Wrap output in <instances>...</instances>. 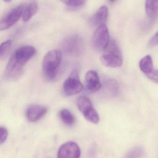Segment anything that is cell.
I'll return each instance as SVG.
<instances>
[{
  "label": "cell",
  "instance_id": "1",
  "mask_svg": "<svg viewBox=\"0 0 158 158\" xmlns=\"http://www.w3.org/2000/svg\"><path fill=\"white\" fill-rule=\"evenodd\" d=\"M62 59V52L59 50H52L45 55L42 68L44 75L46 79L53 80L56 77Z\"/></svg>",
  "mask_w": 158,
  "mask_h": 158
},
{
  "label": "cell",
  "instance_id": "2",
  "mask_svg": "<svg viewBox=\"0 0 158 158\" xmlns=\"http://www.w3.org/2000/svg\"><path fill=\"white\" fill-rule=\"evenodd\" d=\"M102 52L100 60L104 66L110 68H118L122 65V55L114 40L110 41L107 46Z\"/></svg>",
  "mask_w": 158,
  "mask_h": 158
},
{
  "label": "cell",
  "instance_id": "3",
  "mask_svg": "<svg viewBox=\"0 0 158 158\" xmlns=\"http://www.w3.org/2000/svg\"><path fill=\"white\" fill-rule=\"evenodd\" d=\"M109 31L106 25H102L96 30L92 38V45L98 52H103L109 43Z\"/></svg>",
  "mask_w": 158,
  "mask_h": 158
},
{
  "label": "cell",
  "instance_id": "4",
  "mask_svg": "<svg viewBox=\"0 0 158 158\" xmlns=\"http://www.w3.org/2000/svg\"><path fill=\"white\" fill-rule=\"evenodd\" d=\"M83 86L80 81L78 72L75 70L64 83L63 90L64 93L68 96L74 95L80 93L82 90Z\"/></svg>",
  "mask_w": 158,
  "mask_h": 158
},
{
  "label": "cell",
  "instance_id": "5",
  "mask_svg": "<svg viewBox=\"0 0 158 158\" xmlns=\"http://www.w3.org/2000/svg\"><path fill=\"white\" fill-rule=\"evenodd\" d=\"M81 151L78 145L73 141H69L61 146L58 153V158H80Z\"/></svg>",
  "mask_w": 158,
  "mask_h": 158
},
{
  "label": "cell",
  "instance_id": "6",
  "mask_svg": "<svg viewBox=\"0 0 158 158\" xmlns=\"http://www.w3.org/2000/svg\"><path fill=\"white\" fill-rule=\"evenodd\" d=\"M25 65L18 61L14 56L9 59L5 70L4 76L8 80H15L22 74Z\"/></svg>",
  "mask_w": 158,
  "mask_h": 158
},
{
  "label": "cell",
  "instance_id": "7",
  "mask_svg": "<svg viewBox=\"0 0 158 158\" xmlns=\"http://www.w3.org/2000/svg\"><path fill=\"white\" fill-rule=\"evenodd\" d=\"M24 6L20 5L10 11L0 21V31L5 30L16 23L22 15Z\"/></svg>",
  "mask_w": 158,
  "mask_h": 158
},
{
  "label": "cell",
  "instance_id": "8",
  "mask_svg": "<svg viewBox=\"0 0 158 158\" xmlns=\"http://www.w3.org/2000/svg\"><path fill=\"white\" fill-rule=\"evenodd\" d=\"M82 42L78 36H73L67 38L63 42L64 51L71 55L79 54L83 49Z\"/></svg>",
  "mask_w": 158,
  "mask_h": 158
},
{
  "label": "cell",
  "instance_id": "9",
  "mask_svg": "<svg viewBox=\"0 0 158 158\" xmlns=\"http://www.w3.org/2000/svg\"><path fill=\"white\" fill-rule=\"evenodd\" d=\"M85 87L90 93H94L102 86L98 73L94 70L87 71L85 75Z\"/></svg>",
  "mask_w": 158,
  "mask_h": 158
},
{
  "label": "cell",
  "instance_id": "10",
  "mask_svg": "<svg viewBox=\"0 0 158 158\" xmlns=\"http://www.w3.org/2000/svg\"><path fill=\"white\" fill-rule=\"evenodd\" d=\"M36 52V49L33 46L26 45L18 48L13 55L18 61L25 65L34 56Z\"/></svg>",
  "mask_w": 158,
  "mask_h": 158
},
{
  "label": "cell",
  "instance_id": "11",
  "mask_svg": "<svg viewBox=\"0 0 158 158\" xmlns=\"http://www.w3.org/2000/svg\"><path fill=\"white\" fill-rule=\"evenodd\" d=\"M48 111L46 107L40 105L30 106L26 111L27 118L31 122H35L41 119Z\"/></svg>",
  "mask_w": 158,
  "mask_h": 158
},
{
  "label": "cell",
  "instance_id": "12",
  "mask_svg": "<svg viewBox=\"0 0 158 158\" xmlns=\"http://www.w3.org/2000/svg\"><path fill=\"white\" fill-rule=\"evenodd\" d=\"M108 15V11L106 6H101L93 16L91 20L92 24L97 27L102 25H106Z\"/></svg>",
  "mask_w": 158,
  "mask_h": 158
},
{
  "label": "cell",
  "instance_id": "13",
  "mask_svg": "<svg viewBox=\"0 0 158 158\" xmlns=\"http://www.w3.org/2000/svg\"><path fill=\"white\" fill-rule=\"evenodd\" d=\"M139 67L141 71L145 74H149L154 70V64L152 57L150 55L143 57L139 63Z\"/></svg>",
  "mask_w": 158,
  "mask_h": 158
},
{
  "label": "cell",
  "instance_id": "14",
  "mask_svg": "<svg viewBox=\"0 0 158 158\" xmlns=\"http://www.w3.org/2000/svg\"><path fill=\"white\" fill-rule=\"evenodd\" d=\"M38 9V4L35 1L29 4L24 9L22 13V18L25 22L28 21L37 12Z\"/></svg>",
  "mask_w": 158,
  "mask_h": 158
},
{
  "label": "cell",
  "instance_id": "15",
  "mask_svg": "<svg viewBox=\"0 0 158 158\" xmlns=\"http://www.w3.org/2000/svg\"><path fill=\"white\" fill-rule=\"evenodd\" d=\"M59 116L61 120L68 126H72L76 122V118L72 113L66 109H63L60 110Z\"/></svg>",
  "mask_w": 158,
  "mask_h": 158
},
{
  "label": "cell",
  "instance_id": "16",
  "mask_svg": "<svg viewBox=\"0 0 158 158\" xmlns=\"http://www.w3.org/2000/svg\"><path fill=\"white\" fill-rule=\"evenodd\" d=\"M145 9L149 17H155L158 13V0H146Z\"/></svg>",
  "mask_w": 158,
  "mask_h": 158
},
{
  "label": "cell",
  "instance_id": "17",
  "mask_svg": "<svg viewBox=\"0 0 158 158\" xmlns=\"http://www.w3.org/2000/svg\"><path fill=\"white\" fill-rule=\"evenodd\" d=\"M82 114L86 120L94 124H97L99 123V116L98 113L94 108V107L89 108L84 111Z\"/></svg>",
  "mask_w": 158,
  "mask_h": 158
},
{
  "label": "cell",
  "instance_id": "18",
  "mask_svg": "<svg viewBox=\"0 0 158 158\" xmlns=\"http://www.w3.org/2000/svg\"><path fill=\"white\" fill-rule=\"evenodd\" d=\"M77 106L81 113L89 108L93 106V103L90 98L86 97L81 96L77 100Z\"/></svg>",
  "mask_w": 158,
  "mask_h": 158
},
{
  "label": "cell",
  "instance_id": "19",
  "mask_svg": "<svg viewBox=\"0 0 158 158\" xmlns=\"http://www.w3.org/2000/svg\"><path fill=\"white\" fill-rule=\"evenodd\" d=\"M105 88L108 93H110L111 95H115L118 91V85L116 81L114 80H109L105 83Z\"/></svg>",
  "mask_w": 158,
  "mask_h": 158
},
{
  "label": "cell",
  "instance_id": "20",
  "mask_svg": "<svg viewBox=\"0 0 158 158\" xmlns=\"http://www.w3.org/2000/svg\"><path fill=\"white\" fill-rule=\"evenodd\" d=\"M143 148L137 147L130 150L123 158H139L143 156Z\"/></svg>",
  "mask_w": 158,
  "mask_h": 158
},
{
  "label": "cell",
  "instance_id": "21",
  "mask_svg": "<svg viewBox=\"0 0 158 158\" xmlns=\"http://www.w3.org/2000/svg\"><path fill=\"white\" fill-rule=\"evenodd\" d=\"M12 43L11 40H8L0 45V59H2L7 55L11 49Z\"/></svg>",
  "mask_w": 158,
  "mask_h": 158
},
{
  "label": "cell",
  "instance_id": "22",
  "mask_svg": "<svg viewBox=\"0 0 158 158\" xmlns=\"http://www.w3.org/2000/svg\"><path fill=\"white\" fill-rule=\"evenodd\" d=\"M72 8H79L82 6L85 0H60Z\"/></svg>",
  "mask_w": 158,
  "mask_h": 158
},
{
  "label": "cell",
  "instance_id": "23",
  "mask_svg": "<svg viewBox=\"0 0 158 158\" xmlns=\"http://www.w3.org/2000/svg\"><path fill=\"white\" fill-rule=\"evenodd\" d=\"M8 136V131L6 128L0 127V145L4 143Z\"/></svg>",
  "mask_w": 158,
  "mask_h": 158
},
{
  "label": "cell",
  "instance_id": "24",
  "mask_svg": "<svg viewBox=\"0 0 158 158\" xmlns=\"http://www.w3.org/2000/svg\"><path fill=\"white\" fill-rule=\"evenodd\" d=\"M146 76L154 82L158 83V70H153L151 73Z\"/></svg>",
  "mask_w": 158,
  "mask_h": 158
},
{
  "label": "cell",
  "instance_id": "25",
  "mask_svg": "<svg viewBox=\"0 0 158 158\" xmlns=\"http://www.w3.org/2000/svg\"><path fill=\"white\" fill-rule=\"evenodd\" d=\"M158 44V31L151 38L149 42V46L152 47L156 46Z\"/></svg>",
  "mask_w": 158,
  "mask_h": 158
},
{
  "label": "cell",
  "instance_id": "26",
  "mask_svg": "<svg viewBox=\"0 0 158 158\" xmlns=\"http://www.w3.org/2000/svg\"><path fill=\"white\" fill-rule=\"evenodd\" d=\"M109 1L110 3H114L116 0H109Z\"/></svg>",
  "mask_w": 158,
  "mask_h": 158
},
{
  "label": "cell",
  "instance_id": "27",
  "mask_svg": "<svg viewBox=\"0 0 158 158\" xmlns=\"http://www.w3.org/2000/svg\"><path fill=\"white\" fill-rule=\"evenodd\" d=\"M5 2H10V1H12V0H4Z\"/></svg>",
  "mask_w": 158,
  "mask_h": 158
}]
</instances>
